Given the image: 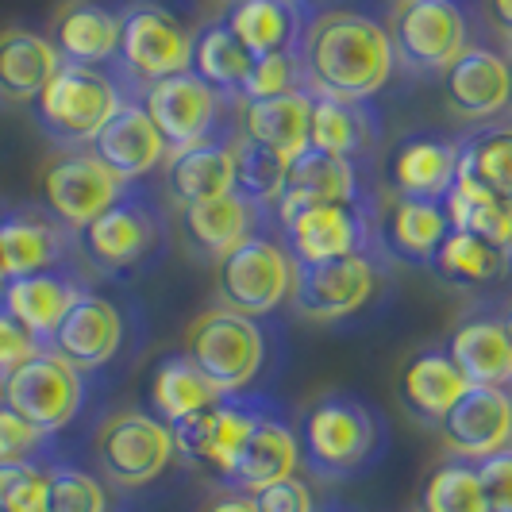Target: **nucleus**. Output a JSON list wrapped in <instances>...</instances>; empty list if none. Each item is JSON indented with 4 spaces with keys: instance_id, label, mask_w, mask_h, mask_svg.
Wrapping results in <instances>:
<instances>
[{
    "instance_id": "f257e3e1",
    "label": "nucleus",
    "mask_w": 512,
    "mask_h": 512,
    "mask_svg": "<svg viewBox=\"0 0 512 512\" xmlns=\"http://www.w3.org/2000/svg\"><path fill=\"white\" fill-rule=\"evenodd\" d=\"M301 74L312 97L370 104L397 74V54L385 20L366 8L324 4L301 39Z\"/></svg>"
},
{
    "instance_id": "f03ea898",
    "label": "nucleus",
    "mask_w": 512,
    "mask_h": 512,
    "mask_svg": "<svg viewBox=\"0 0 512 512\" xmlns=\"http://www.w3.org/2000/svg\"><path fill=\"white\" fill-rule=\"evenodd\" d=\"M301 466L320 482H351L370 474L389 451V424L359 393L332 389L297 416Z\"/></svg>"
},
{
    "instance_id": "7ed1b4c3",
    "label": "nucleus",
    "mask_w": 512,
    "mask_h": 512,
    "mask_svg": "<svg viewBox=\"0 0 512 512\" xmlns=\"http://www.w3.org/2000/svg\"><path fill=\"white\" fill-rule=\"evenodd\" d=\"M166 247L170 220L143 181H131L116 205L77 231V255L104 278H135L151 270L166 255Z\"/></svg>"
},
{
    "instance_id": "20e7f679",
    "label": "nucleus",
    "mask_w": 512,
    "mask_h": 512,
    "mask_svg": "<svg viewBox=\"0 0 512 512\" xmlns=\"http://www.w3.org/2000/svg\"><path fill=\"white\" fill-rule=\"evenodd\" d=\"M124 101H131V93L116 70L62 62L58 74L47 81V89L31 104H35L39 128L47 131L54 143L77 151V147H89L97 139V131L120 112Z\"/></svg>"
},
{
    "instance_id": "39448f33",
    "label": "nucleus",
    "mask_w": 512,
    "mask_h": 512,
    "mask_svg": "<svg viewBox=\"0 0 512 512\" xmlns=\"http://www.w3.org/2000/svg\"><path fill=\"white\" fill-rule=\"evenodd\" d=\"M181 351L205 370L220 393H258L255 382L270 359V328L255 316L216 305L185 328Z\"/></svg>"
},
{
    "instance_id": "423d86ee",
    "label": "nucleus",
    "mask_w": 512,
    "mask_h": 512,
    "mask_svg": "<svg viewBox=\"0 0 512 512\" xmlns=\"http://www.w3.org/2000/svg\"><path fill=\"white\" fill-rule=\"evenodd\" d=\"M197 27L166 0H135L120 12V54L116 74L128 89H147L162 77L185 74L193 62Z\"/></svg>"
},
{
    "instance_id": "0eeeda50",
    "label": "nucleus",
    "mask_w": 512,
    "mask_h": 512,
    "mask_svg": "<svg viewBox=\"0 0 512 512\" xmlns=\"http://www.w3.org/2000/svg\"><path fill=\"white\" fill-rule=\"evenodd\" d=\"M385 27L397 66L424 77L447 74L478 43L466 0H393Z\"/></svg>"
},
{
    "instance_id": "6e6552de",
    "label": "nucleus",
    "mask_w": 512,
    "mask_h": 512,
    "mask_svg": "<svg viewBox=\"0 0 512 512\" xmlns=\"http://www.w3.org/2000/svg\"><path fill=\"white\" fill-rule=\"evenodd\" d=\"M297 262L278 235V224L243 239L224 258H216V301L220 308L266 320L293 297Z\"/></svg>"
},
{
    "instance_id": "1a4fd4ad",
    "label": "nucleus",
    "mask_w": 512,
    "mask_h": 512,
    "mask_svg": "<svg viewBox=\"0 0 512 512\" xmlns=\"http://www.w3.org/2000/svg\"><path fill=\"white\" fill-rule=\"evenodd\" d=\"M293 262H328L347 255H385L378 205L270 208ZM389 258V255H385Z\"/></svg>"
},
{
    "instance_id": "9d476101",
    "label": "nucleus",
    "mask_w": 512,
    "mask_h": 512,
    "mask_svg": "<svg viewBox=\"0 0 512 512\" xmlns=\"http://www.w3.org/2000/svg\"><path fill=\"white\" fill-rule=\"evenodd\" d=\"M389 274L385 255H347L328 262H297L289 305L312 324H343L382 293Z\"/></svg>"
},
{
    "instance_id": "9b49d317",
    "label": "nucleus",
    "mask_w": 512,
    "mask_h": 512,
    "mask_svg": "<svg viewBox=\"0 0 512 512\" xmlns=\"http://www.w3.org/2000/svg\"><path fill=\"white\" fill-rule=\"evenodd\" d=\"M270 401L274 397H266V393H228L216 405L170 424L178 459L205 470L216 486H228L231 470L251 439V428Z\"/></svg>"
},
{
    "instance_id": "f8f14e48",
    "label": "nucleus",
    "mask_w": 512,
    "mask_h": 512,
    "mask_svg": "<svg viewBox=\"0 0 512 512\" xmlns=\"http://www.w3.org/2000/svg\"><path fill=\"white\" fill-rule=\"evenodd\" d=\"M93 455L101 466V478L116 489H143L166 474V466L178 459L174 432L151 409H120L104 416Z\"/></svg>"
},
{
    "instance_id": "ddd939ff",
    "label": "nucleus",
    "mask_w": 512,
    "mask_h": 512,
    "mask_svg": "<svg viewBox=\"0 0 512 512\" xmlns=\"http://www.w3.org/2000/svg\"><path fill=\"white\" fill-rule=\"evenodd\" d=\"M0 401H8L43 436H58L85 412L89 374H81L62 355H54L51 347H43L35 359H27L0 382Z\"/></svg>"
},
{
    "instance_id": "4468645a",
    "label": "nucleus",
    "mask_w": 512,
    "mask_h": 512,
    "mask_svg": "<svg viewBox=\"0 0 512 512\" xmlns=\"http://www.w3.org/2000/svg\"><path fill=\"white\" fill-rule=\"evenodd\" d=\"M139 104L147 108V116L154 120V128L162 131L170 151L193 147V143L212 139V135H224L239 124L235 120L239 101L216 93L205 77H197L193 70L147 85L139 93Z\"/></svg>"
},
{
    "instance_id": "2eb2a0df",
    "label": "nucleus",
    "mask_w": 512,
    "mask_h": 512,
    "mask_svg": "<svg viewBox=\"0 0 512 512\" xmlns=\"http://www.w3.org/2000/svg\"><path fill=\"white\" fill-rule=\"evenodd\" d=\"M131 181L112 174L93 151H62L54 154L43 170V201L66 228H89L101 212L116 205L128 193Z\"/></svg>"
},
{
    "instance_id": "dca6fc26",
    "label": "nucleus",
    "mask_w": 512,
    "mask_h": 512,
    "mask_svg": "<svg viewBox=\"0 0 512 512\" xmlns=\"http://www.w3.org/2000/svg\"><path fill=\"white\" fill-rule=\"evenodd\" d=\"M128 343V316L112 297H101L93 289H81L66 320L51 335V351L77 366L81 374H101L104 366L120 359Z\"/></svg>"
},
{
    "instance_id": "f3484780",
    "label": "nucleus",
    "mask_w": 512,
    "mask_h": 512,
    "mask_svg": "<svg viewBox=\"0 0 512 512\" xmlns=\"http://www.w3.org/2000/svg\"><path fill=\"white\" fill-rule=\"evenodd\" d=\"M443 104L455 120L493 124L512 112V74L509 58L486 43H474L459 62L443 74Z\"/></svg>"
},
{
    "instance_id": "a211bd4d",
    "label": "nucleus",
    "mask_w": 512,
    "mask_h": 512,
    "mask_svg": "<svg viewBox=\"0 0 512 512\" xmlns=\"http://www.w3.org/2000/svg\"><path fill=\"white\" fill-rule=\"evenodd\" d=\"M266 228H274V212L243 201L239 193H224L212 201L178 208V235L197 262H216L228 255L231 247H239L243 239Z\"/></svg>"
},
{
    "instance_id": "6ab92c4d",
    "label": "nucleus",
    "mask_w": 512,
    "mask_h": 512,
    "mask_svg": "<svg viewBox=\"0 0 512 512\" xmlns=\"http://www.w3.org/2000/svg\"><path fill=\"white\" fill-rule=\"evenodd\" d=\"M77 247V235L51 208H12L0 216V270L4 278H24L43 270H62Z\"/></svg>"
},
{
    "instance_id": "aec40b11",
    "label": "nucleus",
    "mask_w": 512,
    "mask_h": 512,
    "mask_svg": "<svg viewBox=\"0 0 512 512\" xmlns=\"http://www.w3.org/2000/svg\"><path fill=\"white\" fill-rule=\"evenodd\" d=\"M462 147L451 135L416 131L393 143L385 162V189L393 197H424V201H447L451 185L459 178Z\"/></svg>"
},
{
    "instance_id": "412c9836",
    "label": "nucleus",
    "mask_w": 512,
    "mask_h": 512,
    "mask_svg": "<svg viewBox=\"0 0 512 512\" xmlns=\"http://www.w3.org/2000/svg\"><path fill=\"white\" fill-rule=\"evenodd\" d=\"M439 436L451 455L482 462L512 443V393L501 385H470L459 405L443 416Z\"/></svg>"
},
{
    "instance_id": "4be33fe9",
    "label": "nucleus",
    "mask_w": 512,
    "mask_h": 512,
    "mask_svg": "<svg viewBox=\"0 0 512 512\" xmlns=\"http://www.w3.org/2000/svg\"><path fill=\"white\" fill-rule=\"evenodd\" d=\"M301 466V447H297V424L289 420V412L270 401L266 412L258 416V424L251 428V439L243 447V455L231 470L228 486L239 493H258V489L274 486L282 478H293Z\"/></svg>"
},
{
    "instance_id": "5701e85b",
    "label": "nucleus",
    "mask_w": 512,
    "mask_h": 512,
    "mask_svg": "<svg viewBox=\"0 0 512 512\" xmlns=\"http://www.w3.org/2000/svg\"><path fill=\"white\" fill-rule=\"evenodd\" d=\"M301 205H374V197L359 162L308 147L289 162L282 197L274 201V208Z\"/></svg>"
},
{
    "instance_id": "b1692460",
    "label": "nucleus",
    "mask_w": 512,
    "mask_h": 512,
    "mask_svg": "<svg viewBox=\"0 0 512 512\" xmlns=\"http://www.w3.org/2000/svg\"><path fill=\"white\" fill-rule=\"evenodd\" d=\"M89 151L101 158L112 174H120L124 181H143L166 162V139L154 128V120L147 116V108L135 101H124L120 112L97 131V139L89 143Z\"/></svg>"
},
{
    "instance_id": "393cba45",
    "label": "nucleus",
    "mask_w": 512,
    "mask_h": 512,
    "mask_svg": "<svg viewBox=\"0 0 512 512\" xmlns=\"http://www.w3.org/2000/svg\"><path fill=\"white\" fill-rule=\"evenodd\" d=\"M235 128L166 154V197L174 205L185 208L197 205V201H212V197L235 193V158H231V135H235Z\"/></svg>"
},
{
    "instance_id": "a878e982",
    "label": "nucleus",
    "mask_w": 512,
    "mask_h": 512,
    "mask_svg": "<svg viewBox=\"0 0 512 512\" xmlns=\"http://www.w3.org/2000/svg\"><path fill=\"white\" fill-rule=\"evenodd\" d=\"M382 228V247L389 258L409 262V266H432L451 235V216L443 201H424V197H393L378 212Z\"/></svg>"
},
{
    "instance_id": "bb28decb",
    "label": "nucleus",
    "mask_w": 512,
    "mask_h": 512,
    "mask_svg": "<svg viewBox=\"0 0 512 512\" xmlns=\"http://www.w3.org/2000/svg\"><path fill=\"white\" fill-rule=\"evenodd\" d=\"M85 285L66 270H43V274H24V278H4L0 282V308L20 320L27 332L43 347H51V335L66 320V312L81 297Z\"/></svg>"
},
{
    "instance_id": "cd10ccee",
    "label": "nucleus",
    "mask_w": 512,
    "mask_h": 512,
    "mask_svg": "<svg viewBox=\"0 0 512 512\" xmlns=\"http://www.w3.org/2000/svg\"><path fill=\"white\" fill-rule=\"evenodd\" d=\"M466 389H470V382L462 378V370L443 347H428V351L412 355L401 366V378H397L401 405L409 409L412 420H420L428 428L443 424V416L459 405Z\"/></svg>"
},
{
    "instance_id": "c85d7f7f",
    "label": "nucleus",
    "mask_w": 512,
    "mask_h": 512,
    "mask_svg": "<svg viewBox=\"0 0 512 512\" xmlns=\"http://www.w3.org/2000/svg\"><path fill=\"white\" fill-rule=\"evenodd\" d=\"M447 355L455 359L470 385H501L512 389V339L501 312H470L451 332Z\"/></svg>"
},
{
    "instance_id": "c756f323",
    "label": "nucleus",
    "mask_w": 512,
    "mask_h": 512,
    "mask_svg": "<svg viewBox=\"0 0 512 512\" xmlns=\"http://www.w3.org/2000/svg\"><path fill=\"white\" fill-rule=\"evenodd\" d=\"M54 51L70 66H116L120 54V12L93 4V0H74L66 4L51 24Z\"/></svg>"
},
{
    "instance_id": "7c9ffc66",
    "label": "nucleus",
    "mask_w": 512,
    "mask_h": 512,
    "mask_svg": "<svg viewBox=\"0 0 512 512\" xmlns=\"http://www.w3.org/2000/svg\"><path fill=\"white\" fill-rule=\"evenodd\" d=\"M220 20L251 58H266V54L301 51L312 12L285 0H231Z\"/></svg>"
},
{
    "instance_id": "2f4dec72",
    "label": "nucleus",
    "mask_w": 512,
    "mask_h": 512,
    "mask_svg": "<svg viewBox=\"0 0 512 512\" xmlns=\"http://www.w3.org/2000/svg\"><path fill=\"white\" fill-rule=\"evenodd\" d=\"M62 58L47 35L31 27H4L0 31V97L12 104H31L47 81L58 74Z\"/></svg>"
},
{
    "instance_id": "473e14b6",
    "label": "nucleus",
    "mask_w": 512,
    "mask_h": 512,
    "mask_svg": "<svg viewBox=\"0 0 512 512\" xmlns=\"http://www.w3.org/2000/svg\"><path fill=\"white\" fill-rule=\"evenodd\" d=\"M308 147L362 162L378 147V112L359 101H335V97H312V120H308Z\"/></svg>"
},
{
    "instance_id": "72a5a7b5",
    "label": "nucleus",
    "mask_w": 512,
    "mask_h": 512,
    "mask_svg": "<svg viewBox=\"0 0 512 512\" xmlns=\"http://www.w3.org/2000/svg\"><path fill=\"white\" fill-rule=\"evenodd\" d=\"M308 120H312V93L293 89L270 101H239V131L282 158H297L308 151Z\"/></svg>"
},
{
    "instance_id": "f704fd0d",
    "label": "nucleus",
    "mask_w": 512,
    "mask_h": 512,
    "mask_svg": "<svg viewBox=\"0 0 512 512\" xmlns=\"http://www.w3.org/2000/svg\"><path fill=\"white\" fill-rule=\"evenodd\" d=\"M220 397H228V393H220L216 385L208 382L205 370L189 359L185 351H174V355L158 359V366H154L151 412L158 420H166V424H178L185 416L216 405Z\"/></svg>"
},
{
    "instance_id": "c9c22d12",
    "label": "nucleus",
    "mask_w": 512,
    "mask_h": 512,
    "mask_svg": "<svg viewBox=\"0 0 512 512\" xmlns=\"http://www.w3.org/2000/svg\"><path fill=\"white\" fill-rule=\"evenodd\" d=\"M432 270L439 274V282L455 285V289H493L512 278V258L470 231L451 228Z\"/></svg>"
},
{
    "instance_id": "e433bc0d",
    "label": "nucleus",
    "mask_w": 512,
    "mask_h": 512,
    "mask_svg": "<svg viewBox=\"0 0 512 512\" xmlns=\"http://www.w3.org/2000/svg\"><path fill=\"white\" fill-rule=\"evenodd\" d=\"M443 205H447V216H451V228L470 231V235L486 239V243H493L497 251H505L512 258V205L486 193L462 166Z\"/></svg>"
},
{
    "instance_id": "4c0bfd02",
    "label": "nucleus",
    "mask_w": 512,
    "mask_h": 512,
    "mask_svg": "<svg viewBox=\"0 0 512 512\" xmlns=\"http://www.w3.org/2000/svg\"><path fill=\"white\" fill-rule=\"evenodd\" d=\"M251 62H255V58L243 51V43L231 35L224 20H212V24L197 27L189 70H193L197 77H205L216 93H224V97H231V101H239Z\"/></svg>"
},
{
    "instance_id": "58836bf2",
    "label": "nucleus",
    "mask_w": 512,
    "mask_h": 512,
    "mask_svg": "<svg viewBox=\"0 0 512 512\" xmlns=\"http://www.w3.org/2000/svg\"><path fill=\"white\" fill-rule=\"evenodd\" d=\"M462 170L497 201L512 205V120H493L459 139Z\"/></svg>"
},
{
    "instance_id": "ea45409f",
    "label": "nucleus",
    "mask_w": 512,
    "mask_h": 512,
    "mask_svg": "<svg viewBox=\"0 0 512 512\" xmlns=\"http://www.w3.org/2000/svg\"><path fill=\"white\" fill-rule=\"evenodd\" d=\"M231 158H235V193L258 208H274L289 178V158L247 139L239 128L231 135Z\"/></svg>"
},
{
    "instance_id": "a19ab883",
    "label": "nucleus",
    "mask_w": 512,
    "mask_h": 512,
    "mask_svg": "<svg viewBox=\"0 0 512 512\" xmlns=\"http://www.w3.org/2000/svg\"><path fill=\"white\" fill-rule=\"evenodd\" d=\"M420 512H486V493L478 478V462L451 455L428 474L420 493Z\"/></svg>"
},
{
    "instance_id": "79ce46f5",
    "label": "nucleus",
    "mask_w": 512,
    "mask_h": 512,
    "mask_svg": "<svg viewBox=\"0 0 512 512\" xmlns=\"http://www.w3.org/2000/svg\"><path fill=\"white\" fill-rule=\"evenodd\" d=\"M47 512H112V493L108 482L70 466V462H54L47 466Z\"/></svg>"
},
{
    "instance_id": "37998d69",
    "label": "nucleus",
    "mask_w": 512,
    "mask_h": 512,
    "mask_svg": "<svg viewBox=\"0 0 512 512\" xmlns=\"http://www.w3.org/2000/svg\"><path fill=\"white\" fill-rule=\"evenodd\" d=\"M293 89H305V74H301V51L266 54L255 58L239 101H270V97H285Z\"/></svg>"
},
{
    "instance_id": "c03bdc74",
    "label": "nucleus",
    "mask_w": 512,
    "mask_h": 512,
    "mask_svg": "<svg viewBox=\"0 0 512 512\" xmlns=\"http://www.w3.org/2000/svg\"><path fill=\"white\" fill-rule=\"evenodd\" d=\"M47 462H0V512H47Z\"/></svg>"
},
{
    "instance_id": "a18cd8bd",
    "label": "nucleus",
    "mask_w": 512,
    "mask_h": 512,
    "mask_svg": "<svg viewBox=\"0 0 512 512\" xmlns=\"http://www.w3.org/2000/svg\"><path fill=\"white\" fill-rule=\"evenodd\" d=\"M51 439L35 424H27L8 401H0V462H43L51 451Z\"/></svg>"
},
{
    "instance_id": "49530a36",
    "label": "nucleus",
    "mask_w": 512,
    "mask_h": 512,
    "mask_svg": "<svg viewBox=\"0 0 512 512\" xmlns=\"http://www.w3.org/2000/svg\"><path fill=\"white\" fill-rule=\"evenodd\" d=\"M478 478L486 493V512H512V443L478 462Z\"/></svg>"
},
{
    "instance_id": "de8ad7c7",
    "label": "nucleus",
    "mask_w": 512,
    "mask_h": 512,
    "mask_svg": "<svg viewBox=\"0 0 512 512\" xmlns=\"http://www.w3.org/2000/svg\"><path fill=\"white\" fill-rule=\"evenodd\" d=\"M39 351H43V343L27 332L20 320H12V316L0 308V382H4L12 370H20L27 359H35Z\"/></svg>"
},
{
    "instance_id": "09e8293b",
    "label": "nucleus",
    "mask_w": 512,
    "mask_h": 512,
    "mask_svg": "<svg viewBox=\"0 0 512 512\" xmlns=\"http://www.w3.org/2000/svg\"><path fill=\"white\" fill-rule=\"evenodd\" d=\"M251 497H255L258 512H316V497H312L305 478H297V474L274 482V486L258 489Z\"/></svg>"
},
{
    "instance_id": "8fccbe9b",
    "label": "nucleus",
    "mask_w": 512,
    "mask_h": 512,
    "mask_svg": "<svg viewBox=\"0 0 512 512\" xmlns=\"http://www.w3.org/2000/svg\"><path fill=\"white\" fill-rule=\"evenodd\" d=\"M482 4H486L489 27L512 47V0H482Z\"/></svg>"
},
{
    "instance_id": "3c124183",
    "label": "nucleus",
    "mask_w": 512,
    "mask_h": 512,
    "mask_svg": "<svg viewBox=\"0 0 512 512\" xmlns=\"http://www.w3.org/2000/svg\"><path fill=\"white\" fill-rule=\"evenodd\" d=\"M205 512H258V505H255V497H251V493L228 489V493H220Z\"/></svg>"
},
{
    "instance_id": "603ef678",
    "label": "nucleus",
    "mask_w": 512,
    "mask_h": 512,
    "mask_svg": "<svg viewBox=\"0 0 512 512\" xmlns=\"http://www.w3.org/2000/svg\"><path fill=\"white\" fill-rule=\"evenodd\" d=\"M285 4H297V8H305V12H320V8L332 4V0H285Z\"/></svg>"
},
{
    "instance_id": "864d4df0",
    "label": "nucleus",
    "mask_w": 512,
    "mask_h": 512,
    "mask_svg": "<svg viewBox=\"0 0 512 512\" xmlns=\"http://www.w3.org/2000/svg\"><path fill=\"white\" fill-rule=\"evenodd\" d=\"M501 320H505V332H509V339H512V297L505 301V308H501Z\"/></svg>"
},
{
    "instance_id": "5fc2aeb1",
    "label": "nucleus",
    "mask_w": 512,
    "mask_h": 512,
    "mask_svg": "<svg viewBox=\"0 0 512 512\" xmlns=\"http://www.w3.org/2000/svg\"><path fill=\"white\" fill-rule=\"evenodd\" d=\"M316 512H343V509H335V505H332V509H316Z\"/></svg>"
},
{
    "instance_id": "6e6d98bb",
    "label": "nucleus",
    "mask_w": 512,
    "mask_h": 512,
    "mask_svg": "<svg viewBox=\"0 0 512 512\" xmlns=\"http://www.w3.org/2000/svg\"><path fill=\"white\" fill-rule=\"evenodd\" d=\"M509 74H512V54H509Z\"/></svg>"
},
{
    "instance_id": "4d7b16f0",
    "label": "nucleus",
    "mask_w": 512,
    "mask_h": 512,
    "mask_svg": "<svg viewBox=\"0 0 512 512\" xmlns=\"http://www.w3.org/2000/svg\"><path fill=\"white\" fill-rule=\"evenodd\" d=\"M0 282H4V270H0Z\"/></svg>"
},
{
    "instance_id": "13d9d810",
    "label": "nucleus",
    "mask_w": 512,
    "mask_h": 512,
    "mask_svg": "<svg viewBox=\"0 0 512 512\" xmlns=\"http://www.w3.org/2000/svg\"><path fill=\"white\" fill-rule=\"evenodd\" d=\"M509 393H512V389H509Z\"/></svg>"
}]
</instances>
